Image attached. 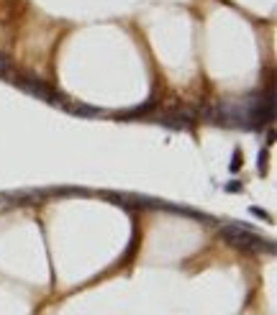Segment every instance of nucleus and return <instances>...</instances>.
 <instances>
[{
	"label": "nucleus",
	"instance_id": "obj_1",
	"mask_svg": "<svg viewBox=\"0 0 277 315\" xmlns=\"http://www.w3.org/2000/svg\"><path fill=\"white\" fill-rule=\"evenodd\" d=\"M221 236L231 243V246H236V249H247V251H272V243L270 241H264L262 236L257 233H251L249 228L244 226H223L221 228Z\"/></svg>",
	"mask_w": 277,
	"mask_h": 315
},
{
	"label": "nucleus",
	"instance_id": "obj_2",
	"mask_svg": "<svg viewBox=\"0 0 277 315\" xmlns=\"http://www.w3.org/2000/svg\"><path fill=\"white\" fill-rule=\"evenodd\" d=\"M8 80H13V85L21 87L23 93H28V95H33V97H41V100H46V103H52V105H59V97H62V95H56L54 90L46 85L44 80H39L36 74L16 72V74H10Z\"/></svg>",
	"mask_w": 277,
	"mask_h": 315
},
{
	"label": "nucleus",
	"instance_id": "obj_3",
	"mask_svg": "<svg viewBox=\"0 0 277 315\" xmlns=\"http://www.w3.org/2000/svg\"><path fill=\"white\" fill-rule=\"evenodd\" d=\"M157 121L165 123V126H169V128H190V126H193V118H190L188 110H172V113H162Z\"/></svg>",
	"mask_w": 277,
	"mask_h": 315
},
{
	"label": "nucleus",
	"instance_id": "obj_4",
	"mask_svg": "<svg viewBox=\"0 0 277 315\" xmlns=\"http://www.w3.org/2000/svg\"><path fill=\"white\" fill-rule=\"evenodd\" d=\"M64 105L72 110V113H77V116H100V113H103V110L90 108V105H83V103H80V105H69V103H64Z\"/></svg>",
	"mask_w": 277,
	"mask_h": 315
},
{
	"label": "nucleus",
	"instance_id": "obj_5",
	"mask_svg": "<svg viewBox=\"0 0 277 315\" xmlns=\"http://www.w3.org/2000/svg\"><path fill=\"white\" fill-rule=\"evenodd\" d=\"M0 77H3V80L10 77V62H8L5 54H0Z\"/></svg>",
	"mask_w": 277,
	"mask_h": 315
},
{
	"label": "nucleus",
	"instance_id": "obj_6",
	"mask_svg": "<svg viewBox=\"0 0 277 315\" xmlns=\"http://www.w3.org/2000/svg\"><path fill=\"white\" fill-rule=\"evenodd\" d=\"M251 213H254V216H259V218H264V220H267V213H264V210H259V208H251Z\"/></svg>",
	"mask_w": 277,
	"mask_h": 315
}]
</instances>
